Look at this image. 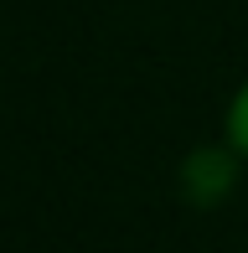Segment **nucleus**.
I'll return each instance as SVG.
<instances>
[{
	"label": "nucleus",
	"instance_id": "nucleus-1",
	"mask_svg": "<svg viewBox=\"0 0 248 253\" xmlns=\"http://www.w3.org/2000/svg\"><path fill=\"white\" fill-rule=\"evenodd\" d=\"M181 191H186V202H197V207L222 202L233 191V160L222 150H197L181 166Z\"/></svg>",
	"mask_w": 248,
	"mask_h": 253
},
{
	"label": "nucleus",
	"instance_id": "nucleus-2",
	"mask_svg": "<svg viewBox=\"0 0 248 253\" xmlns=\"http://www.w3.org/2000/svg\"><path fill=\"white\" fill-rule=\"evenodd\" d=\"M228 134H233V145L248 155V88L238 93V103H233V114H228Z\"/></svg>",
	"mask_w": 248,
	"mask_h": 253
}]
</instances>
